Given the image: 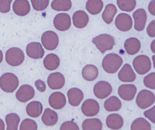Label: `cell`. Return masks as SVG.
<instances>
[{
	"label": "cell",
	"instance_id": "c3c4849f",
	"mask_svg": "<svg viewBox=\"0 0 155 130\" xmlns=\"http://www.w3.org/2000/svg\"><path fill=\"white\" fill-rule=\"evenodd\" d=\"M152 60H153V64H154V67L155 68V59H154V56L152 57Z\"/></svg>",
	"mask_w": 155,
	"mask_h": 130
},
{
	"label": "cell",
	"instance_id": "f546056e",
	"mask_svg": "<svg viewBox=\"0 0 155 130\" xmlns=\"http://www.w3.org/2000/svg\"><path fill=\"white\" fill-rule=\"evenodd\" d=\"M86 10L92 15L100 13L104 8V3L101 0H88L86 2Z\"/></svg>",
	"mask_w": 155,
	"mask_h": 130
},
{
	"label": "cell",
	"instance_id": "74e56055",
	"mask_svg": "<svg viewBox=\"0 0 155 130\" xmlns=\"http://www.w3.org/2000/svg\"><path fill=\"white\" fill-rule=\"evenodd\" d=\"M144 85L147 88L154 89H155V73H151L147 75L143 79Z\"/></svg>",
	"mask_w": 155,
	"mask_h": 130
},
{
	"label": "cell",
	"instance_id": "e0dca14e",
	"mask_svg": "<svg viewBox=\"0 0 155 130\" xmlns=\"http://www.w3.org/2000/svg\"><path fill=\"white\" fill-rule=\"evenodd\" d=\"M49 104L54 109L64 108L66 104V98L61 92H54L49 97Z\"/></svg>",
	"mask_w": 155,
	"mask_h": 130
},
{
	"label": "cell",
	"instance_id": "7a4b0ae2",
	"mask_svg": "<svg viewBox=\"0 0 155 130\" xmlns=\"http://www.w3.org/2000/svg\"><path fill=\"white\" fill-rule=\"evenodd\" d=\"M92 42L101 53L112 50L115 44L114 38L109 34H101L94 37Z\"/></svg>",
	"mask_w": 155,
	"mask_h": 130
},
{
	"label": "cell",
	"instance_id": "484cf974",
	"mask_svg": "<svg viewBox=\"0 0 155 130\" xmlns=\"http://www.w3.org/2000/svg\"><path fill=\"white\" fill-rule=\"evenodd\" d=\"M43 111V106L39 101H32L27 105L26 113L32 118H37Z\"/></svg>",
	"mask_w": 155,
	"mask_h": 130
},
{
	"label": "cell",
	"instance_id": "3957f363",
	"mask_svg": "<svg viewBox=\"0 0 155 130\" xmlns=\"http://www.w3.org/2000/svg\"><path fill=\"white\" fill-rule=\"evenodd\" d=\"M19 86V79L16 75L6 73L0 77V88L6 93H12Z\"/></svg>",
	"mask_w": 155,
	"mask_h": 130
},
{
	"label": "cell",
	"instance_id": "9c48e42d",
	"mask_svg": "<svg viewBox=\"0 0 155 130\" xmlns=\"http://www.w3.org/2000/svg\"><path fill=\"white\" fill-rule=\"evenodd\" d=\"M54 26L60 31H65L71 28V18L68 14L59 13L54 17L53 21Z\"/></svg>",
	"mask_w": 155,
	"mask_h": 130
},
{
	"label": "cell",
	"instance_id": "1f68e13d",
	"mask_svg": "<svg viewBox=\"0 0 155 130\" xmlns=\"http://www.w3.org/2000/svg\"><path fill=\"white\" fill-rule=\"evenodd\" d=\"M102 127V122L99 118L86 119L82 124V129L84 130H101Z\"/></svg>",
	"mask_w": 155,
	"mask_h": 130
},
{
	"label": "cell",
	"instance_id": "b9f144b4",
	"mask_svg": "<svg viewBox=\"0 0 155 130\" xmlns=\"http://www.w3.org/2000/svg\"><path fill=\"white\" fill-rule=\"evenodd\" d=\"M147 33L150 37H155V20H152L147 26Z\"/></svg>",
	"mask_w": 155,
	"mask_h": 130
},
{
	"label": "cell",
	"instance_id": "277c9868",
	"mask_svg": "<svg viewBox=\"0 0 155 130\" xmlns=\"http://www.w3.org/2000/svg\"><path fill=\"white\" fill-rule=\"evenodd\" d=\"M25 56L23 51L17 47L7 50L6 52V61L12 67H17L21 65L24 60Z\"/></svg>",
	"mask_w": 155,
	"mask_h": 130
},
{
	"label": "cell",
	"instance_id": "4316f807",
	"mask_svg": "<svg viewBox=\"0 0 155 130\" xmlns=\"http://www.w3.org/2000/svg\"><path fill=\"white\" fill-rule=\"evenodd\" d=\"M60 60L57 55L54 53L48 54L44 58V65L45 68L49 71H54L59 67Z\"/></svg>",
	"mask_w": 155,
	"mask_h": 130
},
{
	"label": "cell",
	"instance_id": "cb8c5ba5",
	"mask_svg": "<svg viewBox=\"0 0 155 130\" xmlns=\"http://www.w3.org/2000/svg\"><path fill=\"white\" fill-rule=\"evenodd\" d=\"M99 76V71L93 64H87L82 69V76L87 81H93Z\"/></svg>",
	"mask_w": 155,
	"mask_h": 130
},
{
	"label": "cell",
	"instance_id": "f1b7e54d",
	"mask_svg": "<svg viewBox=\"0 0 155 130\" xmlns=\"http://www.w3.org/2000/svg\"><path fill=\"white\" fill-rule=\"evenodd\" d=\"M117 12L116 6L112 4H109L105 8L104 11L102 13V19L106 24H110L113 21L114 17Z\"/></svg>",
	"mask_w": 155,
	"mask_h": 130
},
{
	"label": "cell",
	"instance_id": "4fadbf2b",
	"mask_svg": "<svg viewBox=\"0 0 155 130\" xmlns=\"http://www.w3.org/2000/svg\"><path fill=\"white\" fill-rule=\"evenodd\" d=\"M115 26L119 31H128L132 27V17L126 13H121L116 17Z\"/></svg>",
	"mask_w": 155,
	"mask_h": 130
},
{
	"label": "cell",
	"instance_id": "7bdbcfd3",
	"mask_svg": "<svg viewBox=\"0 0 155 130\" xmlns=\"http://www.w3.org/2000/svg\"><path fill=\"white\" fill-rule=\"evenodd\" d=\"M35 84L36 88L39 91L44 92L46 91V84H45V82L43 80H36L35 82Z\"/></svg>",
	"mask_w": 155,
	"mask_h": 130
},
{
	"label": "cell",
	"instance_id": "30bf717a",
	"mask_svg": "<svg viewBox=\"0 0 155 130\" xmlns=\"http://www.w3.org/2000/svg\"><path fill=\"white\" fill-rule=\"evenodd\" d=\"M100 107L98 102L93 99H88L83 102L81 105V111L87 117L95 116L99 112Z\"/></svg>",
	"mask_w": 155,
	"mask_h": 130
},
{
	"label": "cell",
	"instance_id": "e575fe53",
	"mask_svg": "<svg viewBox=\"0 0 155 130\" xmlns=\"http://www.w3.org/2000/svg\"><path fill=\"white\" fill-rule=\"evenodd\" d=\"M136 4V0H117L119 8L123 11H132L135 9Z\"/></svg>",
	"mask_w": 155,
	"mask_h": 130
},
{
	"label": "cell",
	"instance_id": "f35d334b",
	"mask_svg": "<svg viewBox=\"0 0 155 130\" xmlns=\"http://www.w3.org/2000/svg\"><path fill=\"white\" fill-rule=\"evenodd\" d=\"M12 0H0V12L7 13L11 10V5Z\"/></svg>",
	"mask_w": 155,
	"mask_h": 130
},
{
	"label": "cell",
	"instance_id": "ee69618b",
	"mask_svg": "<svg viewBox=\"0 0 155 130\" xmlns=\"http://www.w3.org/2000/svg\"><path fill=\"white\" fill-rule=\"evenodd\" d=\"M148 10L150 14L155 16V0H152L148 5Z\"/></svg>",
	"mask_w": 155,
	"mask_h": 130
},
{
	"label": "cell",
	"instance_id": "7dc6e473",
	"mask_svg": "<svg viewBox=\"0 0 155 130\" xmlns=\"http://www.w3.org/2000/svg\"><path fill=\"white\" fill-rule=\"evenodd\" d=\"M2 60H3V53H2V51L0 50V63L2 62Z\"/></svg>",
	"mask_w": 155,
	"mask_h": 130
},
{
	"label": "cell",
	"instance_id": "7402d4cb",
	"mask_svg": "<svg viewBox=\"0 0 155 130\" xmlns=\"http://www.w3.org/2000/svg\"><path fill=\"white\" fill-rule=\"evenodd\" d=\"M124 48L127 54L130 56H134L140 51L141 42L135 37H130L125 41Z\"/></svg>",
	"mask_w": 155,
	"mask_h": 130
},
{
	"label": "cell",
	"instance_id": "ac0fdd59",
	"mask_svg": "<svg viewBox=\"0 0 155 130\" xmlns=\"http://www.w3.org/2000/svg\"><path fill=\"white\" fill-rule=\"evenodd\" d=\"M120 81L123 82H132L135 80L136 75L129 64H126L118 74Z\"/></svg>",
	"mask_w": 155,
	"mask_h": 130
},
{
	"label": "cell",
	"instance_id": "8992f818",
	"mask_svg": "<svg viewBox=\"0 0 155 130\" xmlns=\"http://www.w3.org/2000/svg\"><path fill=\"white\" fill-rule=\"evenodd\" d=\"M133 67L139 74L144 75L151 69L152 63L149 57L145 55H141L134 59Z\"/></svg>",
	"mask_w": 155,
	"mask_h": 130
},
{
	"label": "cell",
	"instance_id": "7c38bea8",
	"mask_svg": "<svg viewBox=\"0 0 155 130\" xmlns=\"http://www.w3.org/2000/svg\"><path fill=\"white\" fill-rule=\"evenodd\" d=\"M137 91V87L134 84H124L119 87L118 94L121 99L130 101L133 100L135 97Z\"/></svg>",
	"mask_w": 155,
	"mask_h": 130
},
{
	"label": "cell",
	"instance_id": "52a82bcc",
	"mask_svg": "<svg viewBox=\"0 0 155 130\" xmlns=\"http://www.w3.org/2000/svg\"><path fill=\"white\" fill-rule=\"evenodd\" d=\"M44 48L48 51H53L59 44V37L55 32L48 31L44 32L41 37Z\"/></svg>",
	"mask_w": 155,
	"mask_h": 130
},
{
	"label": "cell",
	"instance_id": "ba28073f",
	"mask_svg": "<svg viewBox=\"0 0 155 130\" xmlns=\"http://www.w3.org/2000/svg\"><path fill=\"white\" fill-rule=\"evenodd\" d=\"M112 87L111 84L106 81H99L94 86L93 92L94 96L99 99H105L111 94Z\"/></svg>",
	"mask_w": 155,
	"mask_h": 130
},
{
	"label": "cell",
	"instance_id": "f6af8a7d",
	"mask_svg": "<svg viewBox=\"0 0 155 130\" xmlns=\"http://www.w3.org/2000/svg\"><path fill=\"white\" fill-rule=\"evenodd\" d=\"M5 129V124L3 120L0 118V130H4Z\"/></svg>",
	"mask_w": 155,
	"mask_h": 130
},
{
	"label": "cell",
	"instance_id": "d6a6232c",
	"mask_svg": "<svg viewBox=\"0 0 155 130\" xmlns=\"http://www.w3.org/2000/svg\"><path fill=\"white\" fill-rule=\"evenodd\" d=\"M20 122L19 116L15 113H11L6 115V122L8 130H17Z\"/></svg>",
	"mask_w": 155,
	"mask_h": 130
},
{
	"label": "cell",
	"instance_id": "bcb514c9",
	"mask_svg": "<svg viewBox=\"0 0 155 130\" xmlns=\"http://www.w3.org/2000/svg\"><path fill=\"white\" fill-rule=\"evenodd\" d=\"M150 48H151L152 51L153 52V53H155V40H153V41L152 42Z\"/></svg>",
	"mask_w": 155,
	"mask_h": 130
},
{
	"label": "cell",
	"instance_id": "d590c367",
	"mask_svg": "<svg viewBox=\"0 0 155 130\" xmlns=\"http://www.w3.org/2000/svg\"><path fill=\"white\" fill-rule=\"evenodd\" d=\"M20 130H37V125L36 122L32 119L26 118L22 121L20 125Z\"/></svg>",
	"mask_w": 155,
	"mask_h": 130
},
{
	"label": "cell",
	"instance_id": "8fae6325",
	"mask_svg": "<svg viewBox=\"0 0 155 130\" xmlns=\"http://www.w3.org/2000/svg\"><path fill=\"white\" fill-rule=\"evenodd\" d=\"M35 89L29 84H24L19 87L16 93V98L19 102H26L33 98L35 96Z\"/></svg>",
	"mask_w": 155,
	"mask_h": 130
},
{
	"label": "cell",
	"instance_id": "60d3db41",
	"mask_svg": "<svg viewBox=\"0 0 155 130\" xmlns=\"http://www.w3.org/2000/svg\"><path fill=\"white\" fill-rule=\"evenodd\" d=\"M144 116L147 119H149L152 122L155 123V107H152L151 109L145 111Z\"/></svg>",
	"mask_w": 155,
	"mask_h": 130
},
{
	"label": "cell",
	"instance_id": "8d00e7d4",
	"mask_svg": "<svg viewBox=\"0 0 155 130\" xmlns=\"http://www.w3.org/2000/svg\"><path fill=\"white\" fill-rule=\"evenodd\" d=\"M33 9L37 11L46 9L49 5V0H31Z\"/></svg>",
	"mask_w": 155,
	"mask_h": 130
},
{
	"label": "cell",
	"instance_id": "5bb4252c",
	"mask_svg": "<svg viewBox=\"0 0 155 130\" xmlns=\"http://www.w3.org/2000/svg\"><path fill=\"white\" fill-rule=\"evenodd\" d=\"M26 53L32 59H41L44 57L45 51L39 42H33L26 46Z\"/></svg>",
	"mask_w": 155,
	"mask_h": 130
},
{
	"label": "cell",
	"instance_id": "d6986e66",
	"mask_svg": "<svg viewBox=\"0 0 155 130\" xmlns=\"http://www.w3.org/2000/svg\"><path fill=\"white\" fill-rule=\"evenodd\" d=\"M12 9L17 15L26 16L31 11V6L28 0H15L12 5Z\"/></svg>",
	"mask_w": 155,
	"mask_h": 130
},
{
	"label": "cell",
	"instance_id": "5b68a950",
	"mask_svg": "<svg viewBox=\"0 0 155 130\" xmlns=\"http://www.w3.org/2000/svg\"><path fill=\"white\" fill-rule=\"evenodd\" d=\"M136 102L139 108L142 109L148 108L154 103V94L148 90H141L137 95Z\"/></svg>",
	"mask_w": 155,
	"mask_h": 130
},
{
	"label": "cell",
	"instance_id": "6da1fadb",
	"mask_svg": "<svg viewBox=\"0 0 155 130\" xmlns=\"http://www.w3.org/2000/svg\"><path fill=\"white\" fill-rule=\"evenodd\" d=\"M123 64V59L116 53H110L104 57L102 67L107 73L113 74L118 71Z\"/></svg>",
	"mask_w": 155,
	"mask_h": 130
},
{
	"label": "cell",
	"instance_id": "4dcf8cb0",
	"mask_svg": "<svg viewBox=\"0 0 155 130\" xmlns=\"http://www.w3.org/2000/svg\"><path fill=\"white\" fill-rule=\"evenodd\" d=\"M52 9L56 11H68L72 8L71 0H53Z\"/></svg>",
	"mask_w": 155,
	"mask_h": 130
},
{
	"label": "cell",
	"instance_id": "2e32d148",
	"mask_svg": "<svg viewBox=\"0 0 155 130\" xmlns=\"http://www.w3.org/2000/svg\"><path fill=\"white\" fill-rule=\"evenodd\" d=\"M47 83L51 89H60L65 84V77L61 73H53L49 75Z\"/></svg>",
	"mask_w": 155,
	"mask_h": 130
},
{
	"label": "cell",
	"instance_id": "ffe728a7",
	"mask_svg": "<svg viewBox=\"0 0 155 130\" xmlns=\"http://www.w3.org/2000/svg\"><path fill=\"white\" fill-rule=\"evenodd\" d=\"M74 26L77 29H83L86 27L89 22V17L84 11H76L72 16Z\"/></svg>",
	"mask_w": 155,
	"mask_h": 130
},
{
	"label": "cell",
	"instance_id": "9a60e30c",
	"mask_svg": "<svg viewBox=\"0 0 155 130\" xmlns=\"http://www.w3.org/2000/svg\"><path fill=\"white\" fill-rule=\"evenodd\" d=\"M134 20V29L137 31H143L147 21L146 12L143 9H137L133 13Z\"/></svg>",
	"mask_w": 155,
	"mask_h": 130
},
{
	"label": "cell",
	"instance_id": "836d02e7",
	"mask_svg": "<svg viewBox=\"0 0 155 130\" xmlns=\"http://www.w3.org/2000/svg\"><path fill=\"white\" fill-rule=\"evenodd\" d=\"M151 125L143 118L134 120L131 125L132 130H151Z\"/></svg>",
	"mask_w": 155,
	"mask_h": 130
},
{
	"label": "cell",
	"instance_id": "44dd1931",
	"mask_svg": "<svg viewBox=\"0 0 155 130\" xmlns=\"http://www.w3.org/2000/svg\"><path fill=\"white\" fill-rule=\"evenodd\" d=\"M68 102L71 105L77 107L80 104L84 99V93L78 88H72L68 91Z\"/></svg>",
	"mask_w": 155,
	"mask_h": 130
},
{
	"label": "cell",
	"instance_id": "83f0119b",
	"mask_svg": "<svg viewBox=\"0 0 155 130\" xmlns=\"http://www.w3.org/2000/svg\"><path fill=\"white\" fill-rule=\"evenodd\" d=\"M122 103L118 98L111 96L104 102V108L107 111H117L121 108Z\"/></svg>",
	"mask_w": 155,
	"mask_h": 130
},
{
	"label": "cell",
	"instance_id": "d4e9b609",
	"mask_svg": "<svg viewBox=\"0 0 155 130\" xmlns=\"http://www.w3.org/2000/svg\"><path fill=\"white\" fill-rule=\"evenodd\" d=\"M41 120L43 123L46 126H53L58 121V115L57 112L48 108L45 109Z\"/></svg>",
	"mask_w": 155,
	"mask_h": 130
},
{
	"label": "cell",
	"instance_id": "603a6c76",
	"mask_svg": "<svg viewBox=\"0 0 155 130\" xmlns=\"http://www.w3.org/2000/svg\"><path fill=\"white\" fill-rule=\"evenodd\" d=\"M124 119L119 114H112L106 118V125L110 129H120L123 127Z\"/></svg>",
	"mask_w": 155,
	"mask_h": 130
},
{
	"label": "cell",
	"instance_id": "ab89813d",
	"mask_svg": "<svg viewBox=\"0 0 155 130\" xmlns=\"http://www.w3.org/2000/svg\"><path fill=\"white\" fill-rule=\"evenodd\" d=\"M79 126L74 122H64L60 127V130H79Z\"/></svg>",
	"mask_w": 155,
	"mask_h": 130
}]
</instances>
